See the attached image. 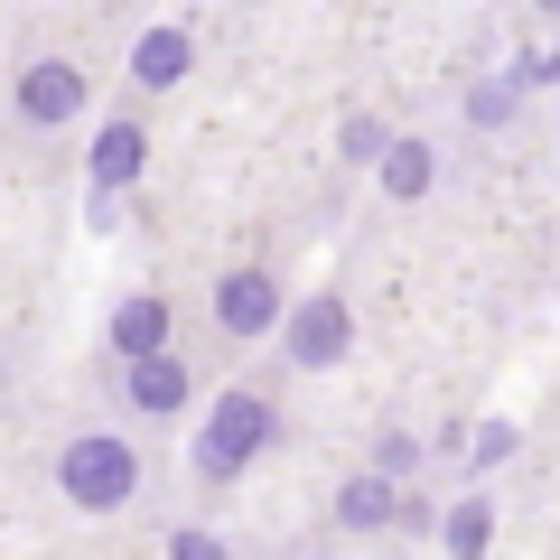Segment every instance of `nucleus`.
<instances>
[{
  "mask_svg": "<svg viewBox=\"0 0 560 560\" xmlns=\"http://www.w3.org/2000/svg\"><path fill=\"white\" fill-rule=\"evenodd\" d=\"M57 495L75 504V514H121V504L140 495V448L113 440V430L66 440V448H57Z\"/></svg>",
  "mask_w": 560,
  "mask_h": 560,
  "instance_id": "nucleus-1",
  "label": "nucleus"
},
{
  "mask_svg": "<svg viewBox=\"0 0 560 560\" xmlns=\"http://www.w3.org/2000/svg\"><path fill=\"white\" fill-rule=\"evenodd\" d=\"M271 430H280V411H271L261 393H215V411L197 420V448H187V458H197L206 486H234L243 467L271 448Z\"/></svg>",
  "mask_w": 560,
  "mask_h": 560,
  "instance_id": "nucleus-2",
  "label": "nucleus"
},
{
  "mask_svg": "<svg viewBox=\"0 0 560 560\" xmlns=\"http://www.w3.org/2000/svg\"><path fill=\"white\" fill-rule=\"evenodd\" d=\"M346 346H355V308H346L337 290H308V300H290V318H280V355L300 364V374L346 364Z\"/></svg>",
  "mask_w": 560,
  "mask_h": 560,
  "instance_id": "nucleus-3",
  "label": "nucleus"
},
{
  "mask_svg": "<svg viewBox=\"0 0 560 560\" xmlns=\"http://www.w3.org/2000/svg\"><path fill=\"white\" fill-rule=\"evenodd\" d=\"M280 318H290V290H280L271 271H253V261H243V271H224L215 280V327L224 337H280Z\"/></svg>",
  "mask_w": 560,
  "mask_h": 560,
  "instance_id": "nucleus-4",
  "label": "nucleus"
},
{
  "mask_svg": "<svg viewBox=\"0 0 560 560\" xmlns=\"http://www.w3.org/2000/svg\"><path fill=\"white\" fill-rule=\"evenodd\" d=\"M121 401H131L140 420H178L187 401H197V374H187L178 346H150V355L121 364Z\"/></svg>",
  "mask_w": 560,
  "mask_h": 560,
  "instance_id": "nucleus-5",
  "label": "nucleus"
},
{
  "mask_svg": "<svg viewBox=\"0 0 560 560\" xmlns=\"http://www.w3.org/2000/svg\"><path fill=\"white\" fill-rule=\"evenodd\" d=\"M20 121H28V131H66V121H84V66L38 57L20 75Z\"/></svg>",
  "mask_w": 560,
  "mask_h": 560,
  "instance_id": "nucleus-6",
  "label": "nucleus"
},
{
  "mask_svg": "<svg viewBox=\"0 0 560 560\" xmlns=\"http://www.w3.org/2000/svg\"><path fill=\"white\" fill-rule=\"evenodd\" d=\"M401 514H411V495H401V477H383V467H355V477L337 486V523L346 533H393Z\"/></svg>",
  "mask_w": 560,
  "mask_h": 560,
  "instance_id": "nucleus-7",
  "label": "nucleus"
},
{
  "mask_svg": "<svg viewBox=\"0 0 560 560\" xmlns=\"http://www.w3.org/2000/svg\"><path fill=\"white\" fill-rule=\"evenodd\" d=\"M187 66H197V38H187L178 20L140 28V47H131V84H140V94H168V84H187Z\"/></svg>",
  "mask_w": 560,
  "mask_h": 560,
  "instance_id": "nucleus-8",
  "label": "nucleus"
},
{
  "mask_svg": "<svg viewBox=\"0 0 560 560\" xmlns=\"http://www.w3.org/2000/svg\"><path fill=\"white\" fill-rule=\"evenodd\" d=\"M140 168H150L140 121H94V140H84V178H94V187H131Z\"/></svg>",
  "mask_w": 560,
  "mask_h": 560,
  "instance_id": "nucleus-9",
  "label": "nucleus"
},
{
  "mask_svg": "<svg viewBox=\"0 0 560 560\" xmlns=\"http://www.w3.org/2000/svg\"><path fill=\"white\" fill-rule=\"evenodd\" d=\"M374 178H383V197H393V206H420L430 187H440V150L411 140V131H393V150L374 160Z\"/></svg>",
  "mask_w": 560,
  "mask_h": 560,
  "instance_id": "nucleus-10",
  "label": "nucleus"
},
{
  "mask_svg": "<svg viewBox=\"0 0 560 560\" xmlns=\"http://www.w3.org/2000/svg\"><path fill=\"white\" fill-rule=\"evenodd\" d=\"M178 337V327H168V300H150V290H131V300L113 308V318H103V346H113L121 364L131 355H150V346H168Z\"/></svg>",
  "mask_w": 560,
  "mask_h": 560,
  "instance_id": "nucleus-11",
  "label": "nucleus"
},
{
  "mask_svg": "<svg viewBox=\"0 0 560 560\" xmlns=\"http://www.w3.org/2000/svg\"><path fill=\"white\" fill-rule=\"evenodd\" d=\"M514 103H523L514 66H504V75H486V84H467V121H477V131H504V121H514Z\"/></svg>",
  "mask_w": 560,
  "mask_h": 560,
  "instance_id": "nucleus-12",
  "label": "nucleus"
},
{
  "mask_svg": "<svg viewBox=\"0 0 560 560\" xmlns=\"http://www.w3.org/2000/svg\"><path fill=\"white\" fill-rule=\"evenodd\" d=\"M440 541H448V551H486V541H495V504L458 495V504H448V523H440Z\"/></svg>",
  "mask_w": 560,
  "mask_h": 560,
  "instance_id": "nucleus-13",
  "label": "nucleus"
},
{
  "mask_svg": "<svg viewBox=\"0 0 560 560\" xmlns=\"http://www.w3.org/2000/svg\"><path fill=\"white\" fill-rule=\"evenodd\" d=\"M514 448H523V430H514V420H477V430L458 440V458H467V467H504Z\"/></svg>",
  "mask_w": 560,
  "mask_h": 560,
  "instance_id": "nucleus-14",
  "label": "nucleus"
},
{
  "mask_svg": "<svg viewBox=\"0 0 560 560\" xmlns=\"http://www.w3.org/2000/svg\"><path fill=\"white\" fill-rule=\"evenodd\" d=\"M514 84H523V94L560 84V20H551V38H541V47H523V57H514Z\"/></svg>",
  "mask_w": 560,
  "mask_h": 560,
  "instance_id": "nucleus-15",
  "label": "nucleus"
},
{
  "mask_svg": "<svg viewBox=\"0 0 560 560\" xmlns=\"http://www.w3.org/2000/svg\"><path fill=\"white\" fill-rule=\"evenodd\" d=\"M337 150H346V160H355V168H374L383 150H393V131H383L374 113H355V121H346V131H337Z\"/></svg>",
  "mask_w": 560,
  "mask_h": 560,
  "instance_id": "nucleus-16",
  "label": "nucleus"
},
{
  "mask_svg": "<svg viewBox=\"0 0 560 560\" xmlns=\"http://www.w3.org/2000/svg\"><path fill=\"white\" fill-rule=\"evenodd\" d=\"M374 467L411 486V477H420V440H411V430H383V440H374Z\"/></svg>",
  "mask_w": 560,
  "mask_h": 560,
  "instance_id": "nucleus-17",
  "label": "nucleus"
},
{
  "mask_svg": "<svg viewBox=\"0 0 560 560\" xmlns=\"http://www.w3.org/2000/svg\"><path fill=\"white\" fill-rule=\"evenodd\" d=\"M215 551H224V541L197 533V523H187V533H168V560H215Z\"/></svg>",
  "mask_w": 560,
  "mask_h": 560,
  "instance_id": "nucleus-18",
  "label": "nucleus"
},
{
  "mask_svg": "<svg viewBox=\"0 0 560 560\" xmlns=\"http://www.w3.org/2000/svg\"><path fill=\"white\" fill-rule=\"evenodd\" d=\"M533 10H541V20H560V0H533Z\"/></svg>",
  "mask_w": 560,
  "mask_h": 560,
  "instance_id": "nucleus-19",
  "label": "nucleus"
}]
</instances>
